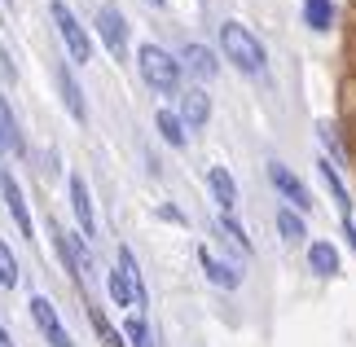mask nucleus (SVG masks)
Instances as JSON below:
<instances>
[{
    "label": "nucleus",
    "instance_id": "423d86ee",
    "mask_svg": "<svg viewBox=\"0 0 356 347\" xmlns=\"http://www.w3.org/2000/svg\"><path fill=\"white\" fill-rule=\"evenodd\" d=\"M97 31H102V45L111 49V58H123L128 53V22L115 5H102L97 9Z\"/></svg>",
    "mask_w": 356,
    "mask_h": 347
},
{
    "label": "nucleus",
    "instance_id": "aec40b11",
    "mask_svg": "<svg viewBox=\"0 0 356 347\" xmlns=\"http://www.w3.org/2000/svg\"><path fill=\"white\" fill-rule=\"evenodd\" d=\"M277 229H282V238L291 242V246L308 238V229H304V220H299V211H295V207H282V211H277Z\"/></svg>",
    "mask_w": 356,
    "mask_h": 347
},
{
    "label": "nucleus",
    "instance_id": "39448f33",
    "mask_svg": "<svg viewBox=\"0 0 356 347\" xmlns=\"http://www.w3.org/2000/svg\"><path fill=\"white\" fill-rule=\"evenodd\" d=\"M268 180H273V189H277L295 211H308V207H312V193L304 189V180L286 168V163H268Z\"/></svg>",
    "mask_w": 356,
    "mask_h": 347
},
{
    "label": "nucleus",
    "instance_id": "bb28decb",
    "mask_svg": "<svg viewBox=\"0 0 356 347\" xmlns=\"http://www.w3.org/2000/svg\"><path fill=\"white\" fill-rule=\"evenodd\" d=\"M343 229H348V238H352V246H356V225H352V220H343Z\"/></svg>",
    "mask_w": 356,
    "mask_h": 347
},
{
    "label": "nucleus",
    "instance_id": "f8f14e48",
    "mask_svg": "<svg viewBox=\"0 0 356 347\" xmlns=\"http://www.w3.org/2000/svg\"><path fill=\"white\" fill-rule=\"evenodd\" d=\"M198 264H202V273H207V282H216L220 290H238V282H242V277H238L234 268H229V264H220V259H216V255L207 251V246L198 251Z\"/></svg>",
    "mask_w": 356,
    "mask_h": 347
},
{
    "label": "nucleus",
    "instance_id": "6e6552de",
    "mask_svg": "<svg viewBox=\"0 0 356 347\" xmlns=\"http://www.w3.org/2000/svg\"><path fill=\"white\" fill-rule=\"evenodd\" d=\"M0 198H5V207H9V216H13V225H18V233H22V238H31V233H35L31 211H26L22 189H18V180H13L9 172H0Z\"/></svg>",
    "mask_w": 356,
    "mask_h": 347
},
{
    "label": "nucleus",
    "instance_id": "f3484780",
    "mask_svg": "<svg viewBox=\"0 0 356 347\" xmlns=\"http://www.w3.org/2000/svg\"><path fill=\"white\" fill-rule=\"evenodd\" d=\"M317 172H321V180H325V189L334 193L339 211H343V220H348V216H352V198H348V189H343V180H339V172L330 168V159H321V163H317Z\"/></svg>",
    "mask_w": 356,
    "mask_h": 347
},
{
    "label": "nucleus",
    "instance_id": "cd10ccee",
    "mask_svg": "<svg viewBox=\"0 0 356 347\" xmlns=\"http://www.w3.org/2000/svg\"><path fill=\"white\" fill-rule=\"evenodd\" d=\"M0 347H13V339L5 334V325H0Z\"/></svg>",
    "mask_w": 356,
    "mask_h": 347
},
{
    "label": "nucleus",
    "instance_id": "9b49d317",
    "mask_svg": "<svg viewBox=\"0 0 356 347\" xmlns=\"http://www.w3.org/2000/svg\"><path fill=\"white\" fill-rule=\"evenodd\" d=\"M71 207H75V220H79V229H84V238H92V233H97V220H92V198H88L84 176H71Z\"/></svg>",
    "mask_w": 356,
    "mask_h": 347
},
{
    "label": "nucleus",
    "instance_id": "7ed1b4c3",
    "mask_svg": "<svg viewBox=\"0 0 356 347\" xmlns=\"http://www.w3.org/2000/svg\"><path fill=\"white\" fill-rule=\"evenodd\" d=\"M49 233H53V242H58V255H62V264H66V273L71 277H79V282H88V273H92V255H88V238L84 233H66L58 220H49Z\"/></svg>",
    "mask_w": 356,
    "mask_h": 347
},
{
    "label": "nucleus",
    "instance_id": "ddd939ff",
    "mask_svg": "<svg viewBox=\"0 0 356 347\" xmlns=\"http://www.w3.org/2000/svg\"><path fill=\"white\" fill-rule=\"evenodd\" d=\"M207 185H211V193H216V202L225 207V216L238 207V185H234V176H229L225 168H207Z\"/></svg>",
    "mask_w": 356,
    "mask_h": 347
},
{
    "label": "nucleus",
    "instance_id": "a878e982",
    "mask_svg": "<svg viewBox=\"0 0 356 347\" xmlns=\"http://www.w3.org/2000/svg\"><path fill=\"white\" fill-rule=\"evenodd\" d=\"M0 286H18V259H13V251H9V246L5 242H0Z\"/></svg>",
    "mask_w": 356,
    "mask_h": 347
},
{
    "label": "nucleus",
    "instance_id": "c85d7f7f",
    "mask_svg": "<svg viewBox=\"0 0 356 347\" xmlns=\"http://www.w3.org/2000/svg\"><path fill=\"white\" fill-rule=\"evenodd\" d=\"M149 5H163V0H149Z\"/></svg>",
    "mask_w": 356,
    "mask_h": 347
},
{
    "label": "nucleus",
    "instance_id": "f257e3e1",
    "mask_svg": "<svg viewBox=\"0 0 356 347\" xmlns=\"http://www.w3.org/2000/svg\"><path fill=\"white\" fill-rule=\"evenodd\" d=\"M136 66H141V79L154 92H176V88H181V62H176L168 49L141 45V49H136Z\"/></svg>",
    "mask_w": 356,
    "mask_h": 347
},
{
    "label": "nucleus",
    "instance_id": "dca6fc26",
    "mask_svg": "<svg viewBox=\"0 0 356 347\" xmlns=\"http://www.w3.org/2000/svg\"><path fill=\"white\" fill-rule=\"evenodd\" d=\"M308 264H312V273L317 277H334L339 273V251L330 242H312L308 246Z\"/></svg>",
    "mask_w": 356,
    "mask_h": 347
},
{
    "label": "nucleus",
    "instance_id": "412c9836",
    "mask_svg": "<svg viewBox=\"0 0 356 347\" xmlns=\"http://www.w3.org/2000/svg\"><path fill=\"white\" fill-rule=\"evenodd\" d=\"M5 150H22V136H18V123H13L5 97H0V154H5Z\"/></svg>",
    "mask_w": 356,
    "mask_h": 347
},
{
    "label": "nucleus",
    "instance_id": "1a4fd4ad",
    "mask_svg": "<svg viewBox=\"0 0 356 347\" xmlns=\"http://www.w3.org/2000/svg\"><path fill=\"white\" fill-rule=\"evenodd\" d=\"M207 119H211V102H207V92H202V88L181 92V123H185V128L194 132V128H202Z\"/></svg>",
    "mask_w": 356,
    "mask_h": 347
},
{
    "label": "nucleus",
    "instance_id": "0eeeda50",
    "mask_svg": "<svg viewBox=\"0 0 356 347\" xmlns=\"http://www.w3.org/2000/svg\"><path fill=\"white\" fill-rule=\"evenodd\" d=\"M31 316H35L40 334L49 339V347H75V343H71V334H66L62 321H58V308H53L44 295H35V299H31Z\"/></svg>",
    "mask_w": 356,
    "mask_h": 347
},
{
    "label": "nucleus",
    "instance_id": "a211bd4d",
    "mask_svg": "<svg viewBox=\"0 0 356 347\" xmlns=\"http://www.w3.org/2000/svg\"><path fill=\"white\" fill-rule=\"evenodd\" d=\"M304 18L312 31H330V22H334V5L330 0H304Z\"/></svg>",
    "mask_w": 356,
    "mask_h": 347
},
{
    "label": "nucleus",
    "instance_id": "2eb2a0df",
    "mask_svg": "<svg viewBox=\"0 0 356 347\" xmlns=\"http://www.w3.org/2000/svg\"><path fill=\"white\" fill-rule=\"evenodd\" d=\"M119 273H123V277H128V286H132V299H136V312H141V308H145V303H149V295H145V282H141V268H136V259H132V251H128V246H123V251H119Z\"/></svg>",
    "mask_w": 356,
    "mask_h": 347
},
{
    "label": "nucleus",
    "instance_id": "20e7f679",
    "mask_svg": "<svg viewBox=\"0 0 356 347\" xmlns=\"http://www.w3.org/2000/svg\"><path fill=\"white\" fill-rule=\"evenodd\" d=\"M49 13H53V22H58V35H62L66 53H71V62H88V58H92V40L84 35V26H79V18H75V13L62 5V0H53V5H49Z\"/></svg>",
    "mask_w": 356,
    "mask_h": 347
},
{
    "label": "nucleus",
    "instance_id": "5701e85b",
    "mask_svg": "<svg viewBox=\"0 0 356 347\" xmlns=\"http://www.w3.org/2000/svg\"><path fill=\"white\" fill-rule=\"evenodd\" d=\"M123 339H128L132 347H154V339H149V325H145V316H141V312H132V316H128V325H123Z\"/></svg>",
    "mask_w": 356,
    "mask_h": 347
},
{
    "label": "nucleus",
    "instance_id": "f03ea898",
    "mask_svg": "<svg viewBox=\"0 0 356 347\" xmlns=\"http://www.w3.org/2000/svg\"><path fill=\"white\" fill-rule=\"evenodd\" d=\"M220 45H225V58L234 62L238 71H246V75L264 71V45H259L242 22H225L220 26Z\"/></svg>",
    "mask_w": 356,
    "mask_h": 347
},
{
    "label": "nucleus",
    "instance_id": "393cba45",
    "mask_svg": "<svg viewBox=\"0 0 356 347\" xmlns=\"http://www.w3.org/2000/svg\"><path fill=\"white\" fill-rule=\"evenodd\" d=\"M220 233H225V238H229V242H234V246H238V251H242V255H251V238H246V229L238 225V220H234V216H220Z\"/></svg>",
    "mask_w": 356,
    "mask_h": 347
},
{
    "label": "nucleus",
    "instance_id": "b1692460",
    "mask_svg": "<svg viewBox=\"0 0 356 347\" xmlns=\"http://www.w3.org/2000/svg\"><path fill=\"white\" fill-rule=\"evenodd\" d=\"M106 286H111V299L119 303V308H136V299H132V286H128V277H123L119 268L106 277Z\"/></svg>",
    "mask_w": 356,
    "mask_h": 347
},
{
    "label": "nucleus",
    "instance_id": "6ab92c4d",
    "mask_svg": "<svg viewBox=\"0 0 356 347\" xmlns=\"http://www.w3.org/2000/svg\"><path fill=\"white\" fill-rule=\"evenodd\" d=\"M159 132H163V141H168L172 150H181L185 145V123H181V115H172V110H159Z\"/></svg>",
    "mask_w": 356,
    "mask_h": 347
},
{
    "label": "nucleus",
    "instance_id": "4be33fe9",
    "mask_svg": "<svg viewBox=\"0 0 356 347\" xmlns=\"http://www.w3.org/2000/svg\"><path fill=\"white\" fill-rule=\"evenodd\" d=\"M88 321H92V330H97V339H102L106 347H128L119 330H115L111 321H106V312H102V308H88Z\"/></svg>",
    "mask_w": 356,
    "mask_h": 347
},
{
    "label": "nucleus",
    "instance_id": "9d476101",
    "mask_svg": "<svg viewBox=\"0 0 356 347\" xmlns=\"http://www.w3.org/2000/svg\"><path fill=\"white\" fill-rule=\"evenodd\" d=\"M53 75H58V88H62V102H66V110H71V119H79V123H84V119H88V106H84V92H79L75 75L66 71L62 62L53 66Z\"/></svg>",
    "mask_w": 356,
    "mask_h": 347
},
{
    "label": "nucleus",
    "instance_id": "4468645a",
    "mask_svg": "<svg viewBox=\"0 0 356 347\" xmlns=\"http://www.w3.org/2000/svg\"><path fill=\"white\" fill-rule=\"evenodd\" d=\"M185 66H189V75H198V79H216V71H220V62H216V53L207 45H189Z\"/></svg>",
    "mask_w": 356,
    "mask_h": 347
}]
</instances>
